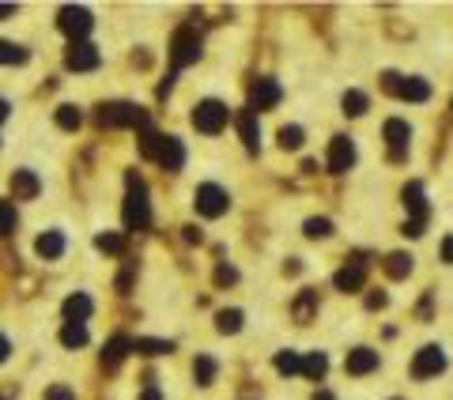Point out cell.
Instances as JSON below:
<instances>
[{"label": "cell", "mask_w": 453, "mask_h": 400, "mask_svg": "<svg viewBox=\"0 0 453 400\" xmlns=\"http://www.w3.org/2000/svg\"><path fill=\"white\" fill-rule=\"evenodd\" d=\"M125 185H129V197H125V227L129 231H148L151 223V204H148V185L136 170L125 174Z\"/></svg>", "instance_id": "6da1fadb"}, {"label": "cell", "mask_w": 453, "mask_h": 400, "mask_svg": "<svg viewBox=\"0 0 453 400\" xmlns=\"http://www.w3.org/2000/svg\"><path fill=\"white\" fill-rule=\"evenodd\" d=\"M227 117H230V110L219 99H204V102H196V110H193V128L204 136H216V133H223Z\"/></svg>", "instance_id": "7a4b0ae2"}, {"label": "cell", "mask_w": 453, "mask_h": 400, "mask_svg": "<svg viewBox=\"0 0 453 400\" xmlns=\"http://www.w3.org/2000/svg\"><path fill=\"white\" fill-rule=\"evenodd\" d=\"M99 125L102 128H125V125H148V114L133 102H110V106H99Z\"/></svg>", "instance_id": "3957f363"}, {"label": "cell", "mask_w": 453, "mask_h": 400, "mask_svg": "<svg viewBox=\"0 0 453 400\" xmlns=\"http://www.w3.org/2000/svg\"><path fill=\"white\" fill-rule=\"evenodd\" d=\"M196 57H200V34L193 27H178L174 38H170V60H174V68L193 65Z\"/></svg>", "instance_id": "277c9868"}, {"label": "cell", "mask_w": 453, "mask_h": 400, "mask_svg": "<svg viewBox=\"0 0 453 400\" xmlns=\"http://www.w3.org/2000/svg\"><path fill=\"white\" fill-rule=\"evenodd\" d=\"M57 27H61L72 42H83L91 34V27H95V19H91L87 8H76V4H65L61 12H57Z\"/></svg>", "instance_id": "5b68a950"}, {"label": "cell", "mask_w": 453, "mask_h": 400, "mask_svg": "<svg viewBox=\"0 0 453 400\" xmlns=\"http://www.w3.org/2000/svg\"><path fill=\"white\" fill-rule=\"evenodd\" d=\"M382 87H386L389 94H397V99H404V102H427L431 99V83L427 80H404V76H397V72L382 76Z\"/></svg>", "instance_id": "8992f818"}, {"label": "cell", "mask_w": 453, "mask_h": 400, "mask_svg": "<svg viewBox=\"0 0 453 400\" xmlns=\"http://www.w3.org/2000/svg\"><path fill=\"white\" fill-rule=\"evenodd\" d=\"M382 136H386L389 144V162H404L408 159V140H412V125L400 117H389L386 128H382Z\"/></svg>", "instance_id": "52a82bcc"}, {"label": "cell", "mask_w": 453, "mask_h": 400, "mask_svg": "<svg viewBox=\"0 0 453 400\" xmlns=\"http://www.w3.org/2000/svg\"><path fill=\"white\" fill-rule=\"evenodd\" d=\"M193 204H196V212L200 215H208V219H216V215H223L227 208H230V197H227V189L223 185H200L193 193Z\"/></svg>", "instance_id": "ba28073f"}, {"label": "cell", "mask_w": 453, "mask_h": 400, "mask_svg": "<svg viewBox=\"0 0 453 400\" xmlns=\"http://www.w3.org/2000/svg\"><path fill=\"white\" fill-rule=\"evenodd\" d=\"M446 370V351H442L438 344H427L416 351V359H412V378H434V374H442Z\"/></svg>", "instance_id": "9c48e42d"}, {"label": "cell", "mask_w": 453, "mask_h": 400, "mask_svg": "<svg viewBox=\"0 0 453 400\" xmlns=\"http://www.w3.org/2000/svg\"><path fill=\"white\" fill-rule=\"evenodd\" d=\"M65 65L72 68V72H95V68L102 65V53L91 46V42H72L68 53H65Z\"/></svg>", "instance_id": "30bf717a"}, {"label": "cell", "mask_w": 453, "mask_h": 400, "mask_svg": "<svg viewBox=\"0 0 453 400\" xmlns=\"http://www.w3.org/2000/svg\"><path fill=\"white\" fill-rule=\"evenodd\" d=\"M355 167V140L352 136H332L329 144V170L332 174H348Z\"/></svg>", "instance_id": "8fae6325"}, {"label": "cell", "mask_w": 453, "mask_h": 400, "mask_svg": "<svg viewBox=\"0 0 453 400\" xmlns=\"http://www.w3.org/2000/svg\"><path fill=\"white\" fill-rule=\"evenodd\" d=\"M280 99H284V87L276 80H257L250 87V110H272Z\"/></svg>", "instance_id": "7c38bea8"}, {"label": "cell", "mask_w": 453, "mask_h": 400, "mask_svg": "<svg viewBox=\"0 0 453 400\" xmlns=\"http://www.w3.org/2000/svg\"><path fill=\"white\" fill-rule=\"evenodd\" d=\"M344 370L352 374V378H363V374L378 370V351H374V347H355V351H348Z\"/></svg>", "instance_id": "4fadbf2b"}, {"label": "cell", "mask_w": 453, "mask_h": 400, "mask_svg": "<svg viewBox=\"0 0 453 400\" xmlns=\"http://www.w3.org/2000/svg\"><path fill=\"white\" fill-rule=\"evenodd\" d=\"M238 136H242L246 151H253V155L261 151V125H257V114H253V110H242V114H238Z\"/></svg>", "instance_id": "5bb4252c"}, {"label": "cell", "mask_w": 453, "mask_h": 400, "mask_svg": "<svg viewBox=\"0 0 453 400\" xmlns=\"http://www.w3.org/2000/svg\"><path fill=\"white\" fill-rule=\"evenodd\" d=\"M159 167L162 170H170V174H178L185 167V147L178 136H162V151H159Z\"/></svg>", "instance_id": "9a60e30c"}, {"label": "cell", "mask_w": 453, "mask_h": 400, "mask_svg": "<svg viewBox=\"0 0 453 400\" xmlns=\"http://www.w3.org/2000/svg\"><path fill=\"white\" fill-rule=\"evenodd\" d=\"M332 283H336V291H363V283H366V265H363V260L344 265L336 276H332Z\"/></svg>", "instance_id": "2e32d148"}, {"label": "cell", "mask_w": 453, "mask_h": 400, "mask_svg": "<svg viewBox=\"0 0 453 400\" xmlns=\"http://www.w3.org/2000/svg\"><path fill=\"white\" fill-rule=\"evenodd\" d=\"M12 193H15V200H34L42 193L38 174H34V170H15L12 174Z\"/></svg>", "instance_id": "e0dca14e"}, {"label": "cell", "mask_w": 453, "mask_h": 400, "mask_svg": "<svg viewBox=\"0 0 453 400\" xmlns=\"http://www.w3.org/2000/svg\"><path fill=\"white\" fill-rule=\"evenodd\" d=\"M404 208L412 212L408 219H420V223H427V193H423V185H420V181H408V185H404Z\"/></svg>", "instance_id": "ac0fdd59"}, {"label": "cell", "mask_w": 453, "mask_h": 400, "mask_svg": "<svg viewBox=\"0 0 453 400\" xmlns=\"http://www.w3.org/2000/svg\"><path fill=\"white\" fill-rule=\"evenodd\" d=\"M91 314H95V302H91V294L76 291L65 299V321H87Z\"/></svg>", "instance_id": "d6986e66"}, {"label": "cell", "mask_w": 453, "mask_h": 400, "mask_svg": "<svg viewBox=\"0 0 453 400\" xmlns=\"http://www.w3.org/2000/svg\"><path fill=\"white\" fill-rule=\"evenodd\" d=\"M291 317L298 321V325H306V321H314L318 317V291H298V299L291 302Z\"/></svg>", "instance_id": "ffe728a7"}, {"label": "cell", "mask_w": 453, "mask_h": 400, "mask_svg": "<svg viewBox=\"0 0 453 400\" xmlns=\"http://www.w3.org/2000/svg\"><path fill=\"white\" fill-rule=\"evenodd\" d=\"M133 351V340H125V336H114V340L106 344V351H102V367L106 370H117L121 367V359Z\"/></svg>", "instance_id": "44dd1931"}, {"label": "cell", "mask_w": 453, "mask_h": 400, "mask_svg": "<svg viewBox=\"0 0 453 400\" xmlns=\"http://www.w3.org/2000/svg\"><path fill=\"white\" fill-rule=\"evenodd\" d=\"M34 249H38V257L57 260V257L65 253V234H61V231H46L38 242H34Z\"/></svg>", "instance_id": "7402d4cb"}, {"label": "cell", "mask_w": 453, "mask_h": 400, "mask_svg": "<svg viewBox=\"0 0 453 400\" xmlns=\"http://www.w3.org/2000/svg\"><path fill=\"white\" fill-rule=\"evenodd\" d=\"M216 374H219V362L212 359V355H196V362H193L196 385H212V381H216Z\"/></svg>", "instance_id": "603a6c76"}, {"label": "cell", "mask_w": 453, "mask_h": 400, "mask_svg": "<svg viewBox=\"0 0 453 400\" xmlns=\"http://www.w3.org/2000/svg\"><path fill=\"white\" fill-rule=\"evenodd\" d=\"M159 151H162V136L151 128V121H148V125L140 128V155H144V159H155L159 162Z\"/></svg>", "instance_id": "cb8c5ba5"}, {"label": "cell", "mask_w": 453, "mask_h": 400, "mask_svg": "<svg viewBox=\"0 0 453 400\" xmlns=\"http://www.w3.org/2000/svg\"><path fill=\"white\" fill-rule=\"evenodd\" d=\"M61 344L65 347H83V344H87V325H83V321H65Z\"/></svg>", "instance_id": "d4e9b609"}, {"label": "cell", "mask_w": 453, "mask_h": 400, "mask_svg": "<svg viewBox=\"0 0 453 400\" xmlns=\"http://www.w3.org/2000/svg\"><path fill=\"white\" fill-rule=\"evenodd\" d=\"M325 370H329V359H325V351H314V355H306V359H302V374H306L310 381H321Z\"/></svg>", "instance_id": "484cf974"}, {"label": "cell", "mask_w": 453, "mask_h": 400, "mask_svg": "<svg viewBox=\"0 0 453 400\" xmlns=\"http://www.w3.org/2000/svg\"><path fill=\"white\" fill-rule=\"evenodd\" d=\"M370 110V99L363 91H344V114L348 117H363Z\"/></svg>", "instance_id": "4316f807"}, {"label": "cell", "mask_w": 453, "mask_h": 400, "mask_svg": "<svg viewBox=\"0 0 453 400\" xmlns=\"http://www.w3.org/2000/svg\"><path fill=\"white\" fill-rule=\"evenodd\" d=\"M133 351H140V355H170V351H174V344H170V340H148V336H140V340H133Z\"/></svg>", "instance_id": "83f0119b"}, {"label": "cell", "mask_w": 453, "mask_h": 400, "mask_svg": "<svg viewBox=\"0 0 453 400\" xmlns=\"http://www.w3.org/2000/svg\"><path fill=\"white\" fill-rule=\"evenodd\" d=\"M386 272L393 276V280H404V276L412 272V257L408 253H389L386 257Z\"/></svg>", "instance_id": "f1b7e54d"}, {"label": "cell", "mask_w": 453, "mask_h": 400, "mask_svg": "<svg viewBox=\"0 0 453 400\" xmlns=\"http://www.w3.org/2000/svg\"><path fill=\"white\" fill-rule=\"evenodd\" d=\"M57 125H61L65 133H76V128L83 125V114H80V106H57Z\"/></svg>", "instance_id": "f546056e"}, {"label": "cell", "mask_w": 453, "mask_h": 400, "mask_svg": "<svg viewBox=\"0 0 453 400\" xmlns=\"http://www.w3.org/2000/svg\"><path fill=\"white\" fill-rule=\"evenodd\" d=\"M31 53L23 46H12V42H0V65H27Z\"/></svg>", "instance_id": "4dcf8cb0"}, {"label": "cell", "mask_w": 453, "mask_h": 400, "mask_svg": "<svg viewBox=\"0 0 453 400\" xmlns=\"http://www.w3.org/2000/svg\"><path fill=\"white\" fill-rule=\"evenodd\" d=\"M302 140H306V136H302V128H298V125H284V128H280V147H284V151H298Z\"/></svg>", "instance_id": "1f68e13d"}, {"label": "cell", "mask_w": 453, "mask_h": 400, "mask_svg": "<svg viewBox=\"0 0 453 400\" xmlns=\"http://www.w3.org/2000/svg\"><path fill=\"white\" fill-rule=\"evenodd\" d=\"M276 370L287 374V378H291V374H302V359H298V351H280L276 355Z\"/></svg>", "instance_id": "d6a6232c"}, {"label": "cell", "mask_w": 453, "mask_h": 400, "mask_svg": "<svg viewBox=\"0 0 453 400\" xmlns=\"http://www.w3.org/2000/svg\"><path fill=\"white\" fill-rule=\"evenodd\" d=\"M95 246L102 249V253H114V257H117V253H125V238H121V234H110V231H106V234H99Z\"/></svg>", "instance_id": "836d02e7"}, {"label": "cell", "mask_w": 453, "mask_h": 400, "mask_svg": "<svg viewBox=\"0 0 453 400\" xmlns=\"http://www.w3.org/2000/svg\"><path fill=\"white\" fill-rule=\"evenodd\" d=\"M216 328L219 333H238V328H242V310H223V314L216 317Z\"/></svg>", "instance_id": "e575fe53"}, {"label": "cell", "mask_w": 453, "mask_h": 400, "mask_svg": "<svg viewBox=\"0 0 453 400\" xmlns=\"http://www.w3.org/2000/svg\"><path fill=\"white\" fill-rule=\"evenodd\" d=\"M15 204L12 200H0V234H15Z\"/></svg>", "instance_id": "d590c367"}, {"label": "cell", "mask_w": 453, "mask_h": 400, "mask_svg": "<svg viewBox=\"0 0 453 400\" xmlns=\"http://www.w3.org/2000/svg\"><path fill=\"white\" fill-rule=\"evenodd\" d=\"M332 234V223L325 219V215H314V219H306V238H329Z\"/></svg>", "instance_id": "8d00e7d4"}, {"label": "cell", "mask_w": 453, "mask_h": 400, "mask_svg": "<svg viewBox=\"0 0 453 400\" xmlns=\"http://www.w3.org/2000/svg\"><path fill=\"white\" fill-rule=\"evenodd\" d=\"M46 400H76V389H68V385H61V381H57V385L46 389Z\"/></svg>", "instance_id": "74e56055"}, {"label": "cell", "mask_w": 453, "mask_h": 400, "mask_svg": "<svg viewBox=\"0 0 453 400\" xmlns=\"http://www.w3.org/2000/svg\"><path fill=\"white\" fill-rule=\"evenodd\" d=\"M234 280H238V272H234L230 265H219V268H216V283H219V287H227V283H234Z\"/></svg>", "instance_id": "f35d334b"}, {"label": "cell", "mask_w": 453, "mask_h": 400, "mask_svg": "<svg viewBox=\"0 0 453 400\" xmlns=\"http://www.w3.org/2000/svg\"><path fill=\"white\" fill-rule=\"evenodd\" d=\"M386 291H374V294H366V306H370V310H382V306H386Z\"/></svg>", "instance_id": "ab89813d"}, {"label": "cell", "mask_w": 453, "mask_h": 400, "mask_svg": "<svg viewBox=\"0 0 453 400\" xmlns=\"http://www.w3.org/2000/svg\"><path fill=\"white\" fill-rule=\"evenodd\" d=\"M423 227H427V223H420V219H408V223H404V234H408V238H420Z\"/></svg>", "instance_id": "60d3db41"}, {"label": "cell", "mask_w": 453, "mask_h": 400, "mask_svg": "<svg viewBox=\"0 0 453 400\" xmlns=\"http://www.w3.org/2000/svg\"><path fill=\"white\" fill-rule=\"evenodd\" d=\"M442 260L453 265V238H442Z\"/></svg>", "instance_id": "b9f144b4"}, {"label": "cell", "mask_w": 453, "mask_h": 400, "mask_svg": "<svg viewBox=\"0 0 453 400\" xmlns=\"http://www.w3.org/2000/svg\"><path fill=\"white\" fill-rule=\"evenodd\" d=\"M185 242H196V246H200V242H204V234L196 231V227H185Z\"/></svg>", "instance_id": "7bdbcfd3"}, {"label": "cell", "mask_w": 453, "mask_h": 400, "mask_svg": "<svg viewBox=\"0 0 453 400\" xmlns=\"http://www.w3.org/2000/svg\"><path fill=\"white\" fill-rule=\"evenodd\" d=\"M140 400H162V393H159L155 385H148V389H144V393H140Z\"/></svg>", "instance_id": "ee69618b"}, {"label": "cell", "mask_w": 453, "mask_h": 400, "mask_svg": "<svg viewBox=\"0 0 453 400\" xmlns=\"http://www.w3.org/2000/svg\"><path fill=\"white\" fill-rule=\"evenodd\" d=\"M8 351H12V344H8V336H4V333H0V362H4V359H8Z\"/></svg>", "instance_id": "f6af8a7d"}, {"label": "cell", "mask_w": 453, "mask_h": 400, "mask_svg": "<svg viewBox=\"0 0 453 400\" xmlns=\"http://www.w3.org/2000/svg\"><path fill=\"white\" fill-rule=\"evenodd\" d=\"M15 15V4H0V19H12Z\"/></svg>", "instance_id": "bcb514c9"}, {"label": "cell", "mask_w": 453, "mask_h": 400, "mask_svg": "<svg viewBox=\"0 0 453 400\" xmlns=\"http://www.w3.org/2000/svg\"><path fill=\"white\" fill-rule=\"evenodd\" d=\"M314 400H336V397H332L329 389H318V393H314Z\"/></svg>", "instance_id": "7dc6e473"}, {"label": "cell", "mask_w": 453, "mask_h": 400, "mask_svg": "<svg viewBox=\"0 0 453 400\" xmlns=\"http://www.w3.org/2000/svg\"><path fill=\"white\" fill-rule=\"evenodd\" d=\"M8 110H12V106H8L4 99H0V121H8Z\"/></svg>", "instance_id": "c3c4849f"}, {"label": "cell", "mask_w": 453, "mask_h": 400, "mask_svg": "<svg viewBox=\"0 0 453 400\" xmlns=\"http://www.w3.org/2000/svg\"><path fill=\"white\" fill-rule=\"evenodd\" d=\"M0 400H4V397H0Z\"/></svg>", "instance_id": "681fc988"}]
</instances>
